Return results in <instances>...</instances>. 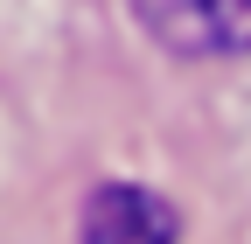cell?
Wrapping results in <instances>:
<instances>
[{
    "label": "cell",
    "mask_w": 251,
    "mask_h": 244,
    "mask_svg": "<svg viewBox=\"0 0 251 244\" xmlns=\"http://www.w3.org/2000/svg\"><path fill=\"white\" fill-rule=\"evenodd\" d=\"M133 21L181 63L251 56V0H133Z\"/></svg>",
    "instance_id": "cell-1"
},
{
    "label": "cell",
    "mask_w": 251,
    "mask_h": 244,
    "mask_svg": "<svg viewBox=\"0 0 251 244\" xmlns=\"http://www.w3.org/2000/svg\"><path fill=\"white\" fill-rule=\"evenodd\" d=\"M175 237H181L175 202L140 189V181H105V189H91L84 230H77V244H175Z\"/></svg>",
    "instance_id": "cell-2"
}]
</instances>
